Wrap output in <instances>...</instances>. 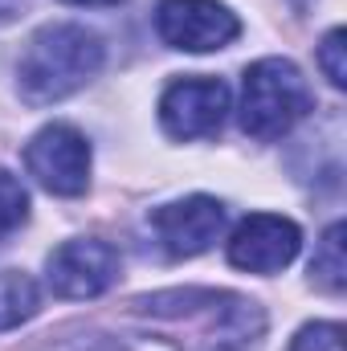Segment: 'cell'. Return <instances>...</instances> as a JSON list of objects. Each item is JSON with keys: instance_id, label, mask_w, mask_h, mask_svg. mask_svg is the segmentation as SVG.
Segmentation results:
<instances>
[{"instance_id": "6da1fadb", "label": "cell", "mask_w": 347, "mask_h": 351, "mask_svg": "<svg viewBox=\"0 0 347 351\" xmlns=\"http://www.w3.org/2000/svg\"><path fill=\"white\" fill-rule=\"evenodd\" d=\"M106 62L102 37L86 25H45L29 37L16 62V90L29 106H49L94 82Z\"/></svg>"}, {"instance_id": "7a4b0ae2", "label": "cell", "mask_w": 347, "mask_h": 351, "mask_svg": "<svg viewBox=\"0 0 347 351\" xmlns=\"http://www.w3.org/2000/svg\"><path fill=\"white\" fill-rule=\"evenodd\" d=\"M139 311L156 319H204L200 351H258L265 335L261 306L233 290H164L139 298Z\"/></svg>"}, {"instance_id": "3957f363", "label": "cell", "mask_w": 347, "mask_h": 351, "mask_svg": "<svg viewBox=\"0 0 347 351\" xmlns=\"http://www.w3.org/2000/svg\"><path fill=\"white\" fill-rule=\"evenodd\" d=\"M311 106L315 94L290 58H261L241 78V131L261 143L294 131Z\"/></svg>"}, {"instance_id": "277c9868", "label": "cell", "mask_w": 347, "mask_h": 351, "mask_svg": "<svg viewBox=\"0 0 347 351\" xmlns=\"http://www.w3.org/2000/svg\"><path fill=\"white\" fill-rule=\"evenodd\" d=\"M25 168L53 196H82L90 188V139L70 123H49L29 139Z\"/></svg>"}, {"instance_id": "5b68a950", "label": "cell", "mask_w": 347, "mask_h": 351, "mask_svg": "<svg viewBox=\"0 0 347 351\" xmlns=\"http://www.w3.org/2000/svg\"><path fill=\"white\" fill-rule=\"evenodd\" d=\"M119 269L123 258L110 241L102 237H74L66 245H58L49 258H45V282L58 298H70V302H86L106 294L115 282H119Z\"/></svg>"}, {"instance_id": "8992f818", "label": "cell", "mask_w": 347, "mask_h": 351, "mask_svg": "<svg viewBox=\"0 0 347 351\" xmlns=\"http://www.w3.org/2000/svg\"><path fill=\"white\" fill-rule=\"evenodd\" d=\"M156 33L172 49L213 53V49H225L241 37V21L221 0H160Z\"/></svg>"}, {"instance_id": "52a82bcc", "label": "cell", "mask_w": 347, "mask_h": 351, "mask_svg": "<svg viewBox=\"0 0 347 351\" xmlns=\"http://www.w3.org/2000/svg\"><path fill=\"white\" fill-rule=\"evenodd\" d=\"M229 114V86L221 78H176L160 98V123L172 139H204L213 131H221Z\"/></svg>"}, {"instance_id": "ba28073f", "label": "cell", "mask_w": 347, "mask_h": 351, "mask_svg": "<svg viewBox=\"0 0 347 351\" xmlns=\"http://www.w3.org/2000/svg\"><path fill=\"white\" fill-rule=\"evenodd\" d=\"M298 250H302V229L278 213L246 217L225 245L229 265H237L246 274H278L298 258Z\"/></svg>"}, {"instance_id": "9c48e42d", "label": "cell", "mask_w": 347, "mask_h": 351, "mask_svg": "<svg viewBox=\"0 0 347 351\" xmlns=\"http://www.w3.org/2000/svg\"><path fill=\"white\" fill-rule=\"evenodd\" d=\"M147 225H152V233L168 258H196L221 237L225 204L213 196H184V200L152 208Z\"/></svg>"}, {"instance_id": "30bf717a", "label": "cell", "mask_w": 347, "mask_h": 351, "mask_svg": "<svg viewBox=\"0 0 347 351\" xmlns=\"http://www.w3.org/2000/svg\"><path fill=\"white\" fill-rule=\"evenodd\" d=\"M41 306V290L25 269H0V331L29 323Z\"/></svg>"}, {"instance_id": "8fae6325", "label": "cell", "mask_w": 347, "mask_h": 351, "mask_svg": "<svg viewBox=\"0 0 347 351\" xmlns=\"http://www.w3.org/2000/svg\"><path fill=\"white\" fill-rule=\"evenodd\" d=\"M311 282H315L319 290H327V294H344V286H347L344 221H335V225L323 233V241H319V250H315V262H311Z\"/></svg>"}, {"instance_id": "7c38bea8", "label": "cell", "mask_w": 347, "mask_h": 351, "mask_svg": "<svg viewBox=\"0 0 347 351\" xmlns=\"http://www.w3.org/2000/svg\"><path fill=\"white\" fill-rule=\"evenodd\" d=\"M25 217H29V192H25V184L12 172L0 168V237L12 233V229H21Z\"/></svg>"}, {"instance_id": "4fadbf2b", "label": "cell", "mask_w": 347, "mask_h": 351, "mask_svg": "<svg viewBox=\"0 0 347 351\" xmlns=\"http://www.w3.org/2000/svg\"><path fill=\"white\" fill-rule=\"evenodd\" d=\"M286 351H344V327L339 323H307Z\"/></svg>"}, {"instance_id": "5bb4252c", "label": "cell", "mask_w": 347, "mask_h": 351, "mask_svg": "<svg viewBox=\"0 0 347 351\" xmlns=\"http://www.w3.org/2000/svg\"><path fill=\"white\" fill-rule=\"evenodd\" d=\"M347 41V33L344 29H331L327 37H323V45H319V70L327 74V82L331 86H344L347 82V66H344V45Z\"/></svg>"}, {"instance_id": "9a60e30c", "label": "cell", "mask_w": 347, "mask_h": 351, "mask_svg": "<svg viewBox=\"0 0 347 351\" xmlns=\"http://www.w3.org/2000/svg\"><path fill=\"white\" fill-rule=\"evenodd\" d=\"M94 351H176L172 343H160V339H143V343H127V339H110V343H102V348Z\"/></svg>"}, {"instance_id": "2e32d148", "label": "cell", "mask_w": 347, "mask_h": 351, "mask_svg": "<svg viewBox=\"0 0 347 351\" xmlns=\"http://www.w3.org/2000/svg\"><path fill=\"white\" fill-rule=\"evenodd\" d=\"M21 4H25V0H0V21H12V16L21 12Z\"/></svg>"}, {"instance_id": "e0dca14e", "label": "cell", "mask_w": 347, "mask_h": 351, "mask_svg": "<svg viewBox=\"0 0 347 351\" xmlns=\"http://www.w3.org/2000/svg\"><path fill=\"white\" fill-rule=\"evenodd\" d=\"M66 4H82V8H115L123 0H66Z\"/></svg>"}]
</instances>
